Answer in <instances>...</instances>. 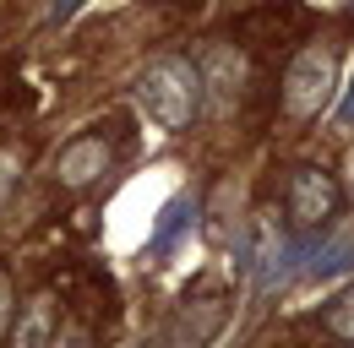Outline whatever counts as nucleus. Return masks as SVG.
Returning a JSON list of instances; mask_svg holds the SVG:
<instances>
[{"mask_svg": "<svg viewBox=\"0 0 354 348\" xmlns=\"http://www.w3.org/2000/svg\"><path fill=\"white\" fill-rule=\"evenodd\" d=\"M136 104L153 115V126L185 130L191 120H196V109H202V82H196V71H191L185 60H158V66L142 71Z\"/></svg>", "mask_w": 354, "mask_h": 348, "instance_id": "f257e3e1", "label": "nucleus"}, {"mask_svg": "<svg viewBox=\"0 0 354 348\" xmlns=\"http://www.w3.org/2000/svg\"><path fill=\"white\" fill-rule=\"evenodd\" d=\"M333 87H338V60H333V49H327V44L300 49V55L289 60V71H283V115L300 120V126H310V120L333 104Z\"/></svg>", "mask_w": 354, "mask_h": 348, "instance_id": "f03ea898", "label": "nucleus"}, {"mask_svg": "<svg viewBox=\"0 0 354 348\" xmlns=\"http://www.w3.org/2000/svg\"><path fill=\"white\" fill-rule=\"evenodd\" d=\"M338 202H344V191H338V180H333L327 169L300 164V169L289 174V196H283V207H289V223H295L300 234L327 229L333 213H338Z\"/></svg>", "mask_w": 354, "mask_h": 348, "instance_id": "7ed1b4c3", "label": "nucleus"}, {"mask_svg": "<svg viewBox=\"0 0 354 348\" xmlns=\"http://www.w3.org/2000/svg\"><path fill=\"white\" fill-rule=\"evenodd\" d=\"M202 82L213 87L218 104H240V93L251 87V55L240 44H213L202 55Z\"/></svg>", "mask_w": 354, "mask_h": 348, "instance_id": "20e7f679", "label": "nucleus"}, {"mask_svg": "<svg viewBox=\"0 0 354 348\" xmlns=\"http://www.w3.org/2000/svg\"><path fill=\"white\" fill-rule=\"evenodd\" d=\"M55 174H60L66 191H88V185H98V180L109 174V142H104V136H77V142L60 153Z\"/></svg>", "mask_w": 354, "mask_h": 348, "instance_id": "39448f33", "label": "nucleus"}, {"mask_svg": "<svg viewBox=\"0 0 354 348\" xmlns=\"http://www.w3.org/2000/svg\"><path fill=\"white\" fill-rule=\"evenodd\" d=\"M55 321H60V310L49 294L22 310V321H17V332H11V348H55Z\"/></svg>", "mask_w": 354, "mask_h": 348, "instance_id": "423d86ee", "label": "nucleus"}, {"mask_svg": "<svg viewBox=\"0 0 354 348\" xmlns=\"http://www.w3.org/2000/svg\"><path fill=\"white\" fill-rule=\"evenodd\" d=\"M218 327V304H185V316L175 321V348H202Z\"/></svg>", "mask_w": 354, "mask_h": 348, "instance_id": "0eeeda50", "label": "nucleus"}, {"mask_svg": "<svg viewBox=\"0 0 354 348\" xmlns=\"http://www.w3.org/2000/svg\"><path fill=\"white\" fill-rule=\"evenodd\" d=\"M322 327H327L338 343H354V283H349V289H338L333 300L322 304Z\"/></svg>", "mask_w": 354, "mask_h": 348, "instance_id": "6e6552de", "label": "nucleus"}, {"mask_svg": "<svg viewBox=\"0 0 354 348\" xmlns=\"http://www.w3.org/2000/svg\"><path fill=\"white\" fill-rule=\"evenodd\" d=\"M185 218H191V202H175V207L164 213V223H158V234H153V251L175 245V240H180V229H185Z\"/></svg>", "mask_w": 354, "mask_h": 348, "instance_id": "1a4fd4ad", "label": "nucleus"}, {"mask_svg": "<svg viewBox=\"0 0 354 348\" xmlns=\"http://www.w3.org/2000/svg\"><path fill=\"white\" fill-rule=\"evenodd\" d=\"M338 267H354V240H344V245H327L322 251V261L310 267L316 278H327V272H338Z\"/></svg>", "mask_w": 354, "mask_h": 348, "instance_id": "9d476101", "label": "nucleus"}, {"mask_svg": "<svg viewBox=\"0 0 354 348\" xmlns=\"http://www.w3.org/2000/svg\"><path fill=\"white\" fill-rule=\"evenodd\" d=\"M11 321H17V294H11V278L0 272V332H11Z\"/></svg>", "mask_w": 354, "mask_h": 348, "instance_id": "9b49d317", "label": "nucleus"}, {"mask_svg": "<svg viewBox=\"0 0 354 348\" xmlns=\"http://www.w3.org/2000/svg\"><path fill=\"white\" fill-rule=\"evenodd\" d=\"M88 0H55V11H49V22H71L77 11H82Z\"/></svg>", "mask_w": 354, "mask_h": 348, "instance_id": "f8f14e48", "label": "nucleus"}, {"mask_svg": "<svg viewBox=\"0 0 354 348\" xmlns=\"http://www.w3.org/2000/svg\"><path fill=\"white\" fill-rule=\"evenodd\" d=\"M338 120H344V126H354V82H349V93H344V104H338Z\"/></svg>", "mask_w": 354, "mask_h": 348, "instance_id": "ddd939ff", "label": "nucleus"}, {"mask_svg": "<svg viewBox=\"0 0 354 348\" xmlns=\"http://www.w3.org/2000/svg\"><path fill=\"white\" fill-rule=\"evenodd\" d=\"M349 348H354V343H349Z\"/></svg>", "mask_w": 354, "mask_h": 348, "instance_id": "4468645a", "label": "nucleus"}]
</instances>
